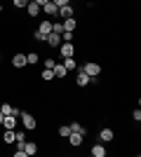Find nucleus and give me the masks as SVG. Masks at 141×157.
<instances>
[{"label":"nucleus","instance_id":"nucleus-17","mask_svg":"<svg viewBox=\"0 0 141 157\" xmlns=\"http://www.w3.org/2000/svg\"><path fill=\"white\" fill-rule=\"evenodd\" d=\"M61 24H64V31H75V28H78V21H75L73 17H71V19H64Z\"/></svg>","mask_w":141,"mask_h":157},{"label":"nucleus","instance_id":"nucleus-25","mask_svg":"<svg viewBox=\"0 0 141 157\" xmlns=\"http://www.w3.org/2000/svg\"><path fill=\"white\" fill-rule=\"evenodd\" d=\"M61 138H68V134H71V127H59V131H57Z\"/></svg>","mask_w":141,"mask_h":157},{"label":"nucleus","instance_id":"nucleus-33","mask_svg":"<svg viewBox=\"0 0 141 157\" xmlns=\"http://www.w3.org/2000/svg\"><path fill=\"white\" fill-rule=\"evenodd\" d=\"M35 2H38V5L42 7V5H45V2H49V0H35Z\"/></svg>","mask_w":141,"mask_h":157},{"label":"nucleus","instance_id":"nucleus-26","mask_svg":"<svg viewBox=\"0 0 141 157\" xmlns=\"http://www.w3.org/2000/svg\"><path fill=\"white\" fill-rule=\"evenodd\" d=\"M52 31L54 33H64V24H61V21H52Z\"/></svg>","mask_w":141,"mask_h":157},{"label":"nucleus","instance_id":"nucleus-11","mask_svg":"<svg viewBox=\"0 0 141 157\" xmlns=\"http://www.w3.org/2000/svg\"><path fill=\"white\" fill-rule=\"evenodd\" d=\"M52 73H54V78H59V80H64V78H66V75H68V71H66V66H61V63H54Z\"/></svg>","mask_w":141,"mask_h":157},{"label":"nucleus","instance_id":"nucleus-13","mask_svg":"<svg viewBox=\"0 0 141 157\" xmlns=\"http://www.w3.org/2000/svg\"><path fill=\"white\" fill-rule=\"evenodd\" d=\"M38 31H40L42 35H49V33H52V21H49V19H42L40 26H38Z\"/></svg>","mask_w":141,"mask_h":157},{"label":"nucleus","instance_id":"nucleus-2","mask_svg":"<svg viewBox=\"0 0 141 157\" xmlns=\"http://www.w3.org/2000/svg\"><path fill=\"white\" fill-rule=\"evenodd\" d=\"M82 71L87 73L89 78H99V75H101V66L96 63V61H87V63L82 66Z\"/></svg>","mask_w":141,"mask_h":157},{"label":"nucleus","instance_id":"nucleus-32","mask_svg":"<svg viewBox=\"0 0 141 157\" xmlns=\"http://www.w3.org/2000/svg\"><path fill=\"white\" fill-rule=\"evenodd\" d=\"M14 157H26V152H24V148H19V150H14Z\"/></svg>","mask_w":141,"mask_h":157},{"label":"nucleus","instance_id":"nucleus-23","mask_svg":"<svg viewBox=\"0 0 141 157\" xmlns=\"http://www.w3.org/2000/svg\"><path fill=\"white\" fill-rule=\"evenodd\" d=\"M68 127H71V131H78V134H85V131H87L80 122H73V124H68Z\"/></svg>","mask_w":141,"mask_h":157},{"label":"nucleus","instance_id":"nucleus-3","mask_svg":"<svg viewBox=\"0 0 141 157\" xmlns=\"http://www.w3.org/2000/svg\"><path fill=\"white\" fill-rule=\"evenodd\" d=\"M40 12H42V7L35 2V0H31V2H26V14L31 17V19H38L40 17Z\"/></svg>","mask_w":141,"mask_h":157},{"label":"nucleus","instance_id":"nucleus-15","mask_svg":"<svg viewBox=\"0 0 141 157\" xmlns=\"http://www.w3.org/2000/svg\"><path fill=\"white\" fill-rule=\"evenodd\" d=\"M24 152H26V155H35V152H38V143L26 141V143H24Z\"/></svg>","mask_w":141,"mask_h":157},{"label":"nucleus","instance_id":"nucleus-24","mask_svg":"<svg viewBox=\"0 0 141 157\" xmlns=\"http://www.w3.org/2000/svg\"><path fill=\"white\" fill-rule=\"evenodd\" d=\"M12 108L14 105H10V103H0V113L2 115H12Z\"/></svg>","mask_w":141,"mask_h":157},{"label":"nucleus","instance_id":"nucleus-34","mask_svg":"<svg viewBox=\"0 0 141 157\" xmlns=\"http://www.w3.org/2000/svg\"><path fill=\"white\" fill-rule=\"evenodd\" d=\"M2 120H5V115H2V113H0V127H2Z\"/></svg>","mask_w":141,"mask_h":157},{"label":"nucleus","instance_id":"nucleus-29","mask_svg":"<svg viewBox=\"0 0 141 157\" xmlns=\"http://www.w3.org/2000/svg\"><path fill=\"white\" fill-rule=\"evenodd\" d=\"M57 7H64V5H71V0H52Z\"/></svg>","mask_w":141,"mask_h":157},{"label":"nucleus","instance_id":"nucleus-28","mask_svg":"<svg viewBox=\"0 0 141 157\" xmlns=\"http://www.w3.org/2000/svg\"><path fill=\"white\" fill-rule=\"evenodd\" d=\"M33 40H35V42H45V35H42L40 31H35L33 33Z\"/></svg>","mask_w":141,"mask_h":157},{"label":"nucleus","instance_id":"nucleus-22","mask_svg":"<svg viewBox=\"0 0 141 157\" xmlns=\"http://www.w3.org/2000/svg\"><path fill=\"white\" fill-rule=\"evenodd\" d=\"M40 78L45 80V82H49V80H54V73H52V68H42Z\"/></svg>","mask_w":141,"mask_h":157},{"label":"nucleus","instance_id":"nucleus-20","mask_svg":"<svg viewBox=\"0 0 141 157\" xmlns=\"http://www.w3.org/2000/svg\"><path fill=\"white\" fill-rule=\"evenodd\" d=\"M64 66H66V71H75V68H78L73 56H66V59H64Z\"/></svg>","mask_w":141,"mask_h":157},{"label":"nucleus","instance_id":"nucleus-9","mask_svg":"<svg viewBox=\"0 0 141 157\" xmlns=\"http://www.w3.org/2000/svg\"><path fill=\"white\" fill-rule=\"evenodd\" d=\"M59 19H71V17H75V10L71 5H64V7H59V14H57Z\"/></svg>","mask_w":141,"mask_h":157},{"label":"nucleus","instance_id":"nucleus-5","mask_svg":"<svg viewBox=\"0 0 141 157\" xmlns=\"http://www.w3.org/2000/svg\"><path fill=\"white\" fill-rule=\"evenodd\" d=\"M82 141H85V134H78V131H71V134H68V143H71V148H80Z\"/></svg>","mask_w":141,"mask_h":157},{"label":"nucleus","instance_id":"nucleus-35","mask_svg":"<svg viewBox=\"0 0 141 157\" xmlns=\"http://www.w3.org/2000/svg\"><path fill=\"white\" fill-rule=\"evenodd\" d=\"M0 12H2V5H0Z\"/></svg>","mask_w":141,"mask_h":157},{"label":"nucleus","instance_id":"nucleus-27","mask_svg":"<svg viewBox=\"0 0 141 157\" xmlns=\"http://www.w3.org/2000/svg\"><path fill=\"white\" fill-rule=\"evenodd\" d=\"M26 2H28V0H12V5L17 7V10H24V7H26Z\"/></svg>","mask_w":141,"mask_h":157},{"label":"nucleus","instance_id":"nucleus-19","mask_svg":"<svg viewBox=\"0 0 141 157\" xmlns=\"http://www.w3.org/2000/svg\"><path fill=\"white\" fill-rule=\"evenodd\" d=\"M2 141H5L7 145L14 143V129H5V131H2Z\"/></svg>","mask_w":141,"mask_h":157},{"label":"nucleus","instance_id":"nucleus-31","mask_svg":"<svg viewBox=\"0 0 141 157\" xmlns=\"http://www.w3.org/2000/svg\"><path fill=\"white\" fill-rule=\"evenodd\" d=\"M132 120H134V122H139V120H141V110H139V108L132 113Z\"/></svg>","mask_w":141,"mask_h":157},{"label":"nucleus","instance_id":"nucleus-30","mask_svg":"<svg viewBox=\"0 0 141 157\" xmlns=\"http://www.w3.org/2000/svg\"><path fill=\"white\" fill-rule=\"evenodd\" d=\"M54 63H57V61H54V59H49V56L45 59V68H54Z\"/></svg>","mask_w":141,"mask_h":157},{"label":"nucleus","instance_id":"nucleus-8","mask_svg":"<svg viewBox=\"0 0 141 157\" xmlns=\"http://www.w3.org/2000/svg\"><path fill=\"white\" fill-rule=\"evenodd\" d=\"M45 42H47V45H49V47H59L61 45V33H49V35H45Z\"/></svg>","mask_w":141,"mask_h":157},{"label":"nucleus","instance_id":"nucleus-14","mask_svg":"<svg viewBox=\"0 0 141 157\" xmlns=\"http://www.w3.org/2000/svg\"><path fill=\"white\" fill-rule=\"evenodd\" d=\"M17 120H19V117H14V115H5L2 127H5V129H14V127H17Z\"/></svg>","mask_w":141,"mask_h":157},{"label":"nucleus","instance_id":"nucleus-4","mask_svg":"<svg viewBox=\"0 0 141 157\" xmlns=\"http://www.w3.org/2000/svg\"><path fill=\"white\" fill-rule=\"evenodd\" d=\"M42 12H45L47 17H49V19H59V17H57V14H59V7L54 5L52 0H49V2H45V5H42Z\"/></svg>","mask_w":141,"mask_h":157},{"label":"nucleus","instance_id":"nucleus-7","mask_svg":"<svg viewBox=\"0 0 141 157\" xmlns=\"http://www.w3.org/2000/svg\"><path fill=\"white\" fill-rule=\"evenodd\" d=\"M115 138V131L111 129V127H104V129L99 131V141H104V143H111Z\"/></svg>","mask_w":141,"mask_h":157},{"label":"nucleus","instance_id":"nucleus-10","mask_svg":"<svg viewBox=\"0 0 141 157\" xmlns=\"http://www.w3.org/2000/svg\"><path fill=\"white\" fill-rule=\"evenodd\" d=\"M61 47V56L66 59V56H75V45L73 42H64V45H59Z\"/></svg>","mask_w":141,"mask_h":157},{"label":"nucleus","instance_id":"nucleus-1","mask_svg":"<svg viewBox=\"0 0 141 157\" xmlns=\"http://www.w3.org/2000/svg\"><path fill=\"white\" fill-rule=\"evenodd\" d=\"M19 120H21V124H24V129H26V131H35V127H38V120H35V115H33V113L24 110Z\"/></svg>","mask_w":141,"mask_h":157},{"label":"nucleus","instance_id":"nucleus-16","mask_svg":"<svg viewBox=\"0 0 141 157\" xmlns=\"http://www.w3.org/2000/svg\"><path fill=\"white\" fill-rule=\"evenodd\" d=\"M92 155L94 157H106V148H104L101 143H94L92 145Z\"/></svg>","mask_w":141,"mask_h":157},{"label":"nucleus","instance_id":"nucleus-12","mask_svg":"<svg viewBox=\"0 0 141 157\" xmlns=\"http://www.w3.org/2000/svg\"><path fill=\"white\" fill-rule=\"evenodd\" d=\"M75 85L78 87H87L89 85V75L85 71H78V78H75Z\"/></svg>","mask_w":141,"mask_h":157},{"label":"nucleus","instance_id":"nucleus-36","mask_svg":"<svg viewBox=\"0 0 141 157\" xmlns=\"http://www.w3.org/2000/svg\"><path fill=\"white\" fill-rule=\"evenodd\" d=\"M28 2H31V0H28Z\"/></svg>","mask_w":141,"mask_h":157},{"label":"nucleus","instance_id":"nucleus-6","mask_svg":"<svg viewBox=\"0 0 141 157\" xmlns=\"http://www.w3.org/2000/svg\"><path fill=\"white\" fill-rule=\"evenodd\" d=\"M12 66H14V68H19V71L24 68V66H28V61H26V54H24V52H17V54L12 56Z\"/></svg>","mask_w":141,"mask_h":157},{"label":"nucleus","instance_id":"nucleus-18","mask_svg":"<svg viewBox=\"0 0 141 157\" xmlns=\"http://www.w3.org/2000/svg\"><path fill=\"white\" fill-rule=\"evenodd\" d=\"M26 61H28V66H35L38 61H40V54H38V52H28L26 54Z\"/></svg>","mask_w":141,"mask_h":157},{"label":"nucleus","instance_id":"nucleus-21","mask_svg":"<svg viewBox=\"0 0 141 157\" xmlns=\"http://www.w3.org/2000/svg\"><path fill=\"white\" fill-rule=\"evenodd\" d=\"M61 40H64V42H73L75 40V31H64L61 33Z\"/></svg>","mask_w":141,"mask_h":157}]
</instances>
